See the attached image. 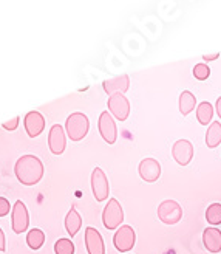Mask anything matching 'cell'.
<instances>
[{
	"label": "cell",
	"instance_id": "cell-1",
	"mask_svg": "<svg viewBox=\"0 0 221 254\" xmlns=\"http://www.w3.org/2000/svg\"><path fill=\"white\" fill-rule=\"evenodd\" d=\"M14 172L22 185L34 186L44 177V163L34 155H23L17 160Z\"/></svg>",
	"mask_w": 221,
	"mask_h": 254
},
{
	"label": "cell",
	"instance_id": "cell-2",
	"mask_svg": "<svg viewBox=\"0 0 221 254\" xmlns=\"http://www.w3.org/2000/svg\"><path fill=\"white\" fill-rule=\"evenodd\" d=\"M90 129V121L87 118V115L81 112H74L67 118V123H65V130H67V135L71 141H81L84 139L88 133Z\"/></svg>",
	"mask_w": 221,
	"mask_h": 254
},
{
	"label": "cell",
	"instance_id": "cell-3",
	"mask_svg": "<svg viewBox=\"0 0 221 254\" xmlns=\"http://www.w3.org/2000/svg\"><path fill=\"white\" fill-rule=\"evenodd\" d=\"M122 220H124V211H122L121 203L116 198H110L102 212L104 226H106L107 230H118Z\"/></svg>",
	"mask_w": 221,
	"mask_h": 254
},
{
	"label": "cell",
	"instance_id": "cell-4",
	"mask_svg": "<svg viewBox=\"0 0 221 254\" xmlns=\"http://www.w3.org/2000/svg\"><path fill=\"white\" fill-rule=\"evenodd\" d=\"M158 217L166 225H175L183 219V208L175 200H164L158 206Z\"/></svg>",
	"mask_w": 221,
	"mask_h": 254
},
{
	"label": "cell",
	"instance_id": "cell-5",
	"mask_svg": "<svg viewBox=\"0 0 221 254\" xmlns=\"http://www.w3.org/2000/svg\"><path fill=\"white\" fill-rule=\"evenodd\" d=\"M113 244H114V248L119 253H128L136 244L135 230L128 225H122L121 228H118V231L114 233Z\"/></svg>",
	"mask_w": 221,
	"mask_h": 254
},
{
	"label": "cell",
	"instance_id": "cell-6",
	"mask_svg": "<svg viewBox=\"0 0 221 254\" xmlns=\"http://www.w3.org/2000/svg\"><path fill=\"white\" fill-rule=\"evenodd\" d=\"M98 127H99V133L102 136V139L109 144H114L116 138H118V129H116L114 120L111 117V113L109 110L102 112L99 121H98Z\"/></svg>",
	"mask_w": 221,
	"mask_h": 254
},
{
	"label": "cell",
	"instance_id": "cell-7",
	"mask_svg": "<svg viewBox=\"0 0 221 254\" xmlns=\"http://www.w3.org/2000/svg\"><path fill=\"white\" fill-rule=\"evenodd\" d=\"M109 110L118 121H125L130 115V103L122 93H116L109 98Z\"/></svg>",
	"mask_w": 221,
	"mask_h": 254
},
{
	"label": "cell",
	"instance_id": "cell-8",
	"mask_svg": "<svg viewBox=\"0 0 221 254\" xmlns=\"http://www.w3.org/2000/svg\"><path fill=\"white\" fill-rule=\"evenodd\" d=\"M12 230L16 234H22L28 230L30 225V215L28 209L25 206V203L22 200H17L12 206Z\"/></svg>",
	"mask_w": 221,
	"mask_h": 254
},
{
	"label": "cell",
	"instance_id": "cell-9",
	"mask_svg": "<svg viewBox=\"0 0 221 254\" xmlns=\"http://www.w3.org/2000/svg\"><path fill=\"white\" fill-rule=\"evenodd\" d=\"M92 190L98 201H104L109 197V190H110L109 180L106 177V172L101 168H95L92 172Z\"/></svg>",
	"mask_w": 221,
	"mask_h": 254
},
{
	"label": "cell",
	"instance_id": "cell-10",
	"mask_svg": "<svg viewBox=\"0 0 221 254\" xmlns=\"http://www.w3.org/2000/svg\"><path fill=\"white\" fill-rule=\"evenodd\" d=\"M172 155L179 166H187L193 158V146L189 139H178L172 147Z\"/></svg>",
	"mask_w": 221,
	"mask_h": 254
},
{
	"label": "cell",
	"instance_id": "cell-11",
	"mask_svg": "<svg viewBox=\"0 0 221 254\" xmlns=\"http://www.w3.org/2000/svg\"><path fill=\"white\" fill-rule=\"evenodd\" d=\"M139 175L147 183L157 182L161 175V164L155 158H144L139 163Z\"/></svg>",
	"mask_w": 221,
	"mask_h": 254
},
{
	"label": "cell",
	"instance_id": "cell-12",
	"mask_svg": "<svg viewBox=\"0 0 221 254\" xmlns=\"http://www.w3.org/2000/svg\"><path fill=\"white\" fill-rule=\"evenodd\" d=\"M65 144H67V139H65L63 129L60 127V124H55L50 129V133H48V146H50L51 154H55V155L63 154Z\"/></svg>",
	"mask_w": 221,
	"mask_h": 254
},
{
	"label": "cell",
	"instance_id": "cell-13",
	"mask_svg": "<svg viewBox=\"0 0 221 254\" xmlns=\"http://www.w3.org/2000/svg\"><path fill=\"white\" fill-rule=\"evenodd\" d=\"M85 247L88 254H106L102 236L93 226H88L85 230Z\"/></svg>",
	"mask_w": 221,
	"mask_h": 254
},
{
	"label": "cell",
	"instance_id": "cell-14",
	"mask_svg": "<svg viewBox=\"0 0 221 254\" xmlns=\"http://www.w3.org/2000/svg\"><path fill=\"white\" fill-rule=\"evenodd\" d=\"M23 124H25V130H27V133L34 138V136H39L44 129H45V118L41 115L39 112H28L27 117H25L23 120Z\"/></svg>",
	"mask_w": 221,
	"mask_h": 254
},
{
	"label": "cell",
	"instance_id": "cell-15",
	"mask_svg": "<svg viewBox=\"0 0 221 254\" xmlns=\"http://www.w3.org/2000/svg\"><path fill=\"white\" fill-rule=\"evenodd\" d=\"M104 90H106L107 95H116V93H125L130 87V78L127 74H121V76H116V78H111V79H107L104 81L102 84Z\"/></svg>",
	"mask_w": 221,
	"mask_h": 254
},
{
	"label": "cell",
	"instance_id": "cell-16",
	"mask_svg": "<svg viewBox=\"0 0 221 254\" xmlns=\"http://www.w3.org/2000/svg\"><path fill=\"white\" fill-rule=\"evenodd\" d=\"M203 244L207 251L214 254L221 251V231L218 228H207L203 233Z\"/></svg>",
	"mask_w": 221,
	"mask_h": 254
},
{
	"label": "cell",
	"instance_id": "cell-17",
	"mask_svg": "<svg viewBox=\"0 0 221 254\" xmlns=\"http://www.w3.org/2000/svg\"><path fill=\"white\" fill-rule=\"evenodd\" d=\"M81 226H82V217L79 215V212L76 211V208L73 206L68 211L67 217H65V228H67V233L73 237L77 234V231L81 230Z\"/></svg>",
	"mask_w": 221,
	"mask_h": 254
},
{
	"label": "cell",
	"instance_id": "cell-18",
	"mask_svg": "<svg viewBox=\"0 0 221 254\" xmlns=\"http://www.w3.org/2000/svg\"><path fill=\"white\" fill-rule=\"evenodd\" d=\"M220 143H221V124L220 121H214L211 123L209 129L206 132V144L207 147L214 149L220 146Z\"/></svg>",
	"mask_w": 221,
	"mask_h": 254
},
{
	"label": "cell",
	"instance_id": "cell-19",
	"mask_svg": "<svg viewBox=\"0 0 221 254\" xmlns=\"http://www.w3.org/2000/svg\"><path fill=\"white\" fill-rule=\"evenodd\" d=\"M195 106H197V98H195V95L192 92L184 90L179 95V112L183 117H187L189 113L195 109Z\"/></svg>",
	"mask_w": 221,
	"mask_h": 254
},
{
	"label": "cell",
	"instance_id": "cell-20",
	"mask_svg": "<svg viewBox=\"0 0 221 254\" xmlns=\"http://www.w3.org/2000/svg\"><path fill=\"white\" fill-rule=\"evenodd\" d=\"M212 117H214V107L209 101H203V103L197 107V118H198V123L203 124V126H207L211 121H212Z\"/></svg>",
	"mask_w": 221,
	"mask_h": 254
},
{
	"label": "cell",
	"instance_id": "cell-21",
	"mask_svg": "<svg viewBox=\"0 0 221 254\" xmlns=\"http://www.w3.org/2000/svg\"><path fill=\"white\" fill-rule=\"evenodd\" d=\"M27 242H28V247L31 250H39L42 248L44 242H45V234L42 230H39V228H34L31 230L28 234H27Z\"/></svg>",
	"mask_w": 221,
	"mask_h": 254
},
{
	"label": "cell",
	"instance_id": "cell-22",
	"mask_svg": "<svg viewBox=\"0 0 221 254\" xmlns=\"http://www.w3.org/2000/svg\"><path fill=\"white\" fill-rule=\"evenodd\" d=\"M206 220L211 225L221 223V203H212V205L206 209Z\"/></svg>",
	"mask_w": 221,
	"mask_h": 254
},
{
	"label": "cell",
	"instance_id": "cell-23",
	"mask_svg": "<svg viewBox=\"0 0 221 254\" xmlns=\"http://www.w3.org/2000/svg\"><path fill=\"white\" fill-rule=\"evenodd\" d=\"M56 254H74V245L70 239H59L55 244Z\"/></svg>",
	"mask_w": 221,
	"mask_h": 254
},
{
	"label": "cell",
	"instance_id": "cell-24",
	"mask_svg": "<svg viewBox=\"0 0 221 254\" xmlns=\"http://www.w3.org/2000/svg\"><path fill=\"white\" fill-rule=\"evenodd\" d=\"M193 76L198 81H206L211 76V67L207 65V64H198V65H195L193 68Z\"/></svg>",
	"mask_w": 221,
	"mask_h": 254
},
{
	"label": "cell",
	"instance_id": "cell-25",
	"mask_svg": "<svg viewBox=\"0 0 221 254\" xmlns=\"http://www.w3.org/2000/svg\"><path fill=\"white\" fill-rule=\"evenodd\" d=\"M9 209H11L9 201L5 197H0V217H5V215H8Z\"/></svg>",
	"mask_w": 221,
	"mask_h": 254
},
{
	"label": "cell",
	"instance_id": "cell-26",
	"mask_svg": "<svg viewBox=\"0 0 221 254\" xmlns=\"http://www.w3.org/2000/svg\"><path fill=\"white\" fill-rule=\"evenodd\" d=\"M19 123H20V118H19V117H16V118H12L11 121L3 123V124H2V127H3V129H6V130H9V132H12V130H16V129H17Z\"/></svg>",
	"mask_w": 221,
	"mask_h": 254
},
{
	"label": "cell",
	"instance_id": "cell-27",
	"mask_svg": "<svg viewBox=\"0 0 221 254\" xmlns=\"http://www.w3.org/2000/svg\"><path fill=\"white\" fill-rule=\"evenodd\" d=\"M6 250V242H5V234L0 228V251H5Z\"/></svg>",
	"mask_w": 221,
	"mask_h": 254
},
{
	"label": "cell",
	"instance_id": "cell-28",
	"mask_svg": "<svg viewBox=\"0 0 221 254\" xmlns=\"http://www.w3.org/2000/svg\"><path fill=\"white\" fill-rule=\"evenodd\" d=\"M218 56H220V53H215V55H206V56H203V59H204L206 62H209V61L218 59Z\"/></svg>",
	"mask_w": 221,
	"mask_h": 254
},
{
	"label": "cell",
	"instance_id": "cell-29",
	"mask_svg": "<svg viewBox=\"0 0 221 254\" xmlns=\"http://www.w3.org/2000/svg\"><path fill=\"white\" fill-rule=\"evenodd\" d=\"M217 113H218V117L221 120V96L217 99Z\"/></svg>",
	"mask_w": 221,
	"mask_h": 254
}]
</instances>
